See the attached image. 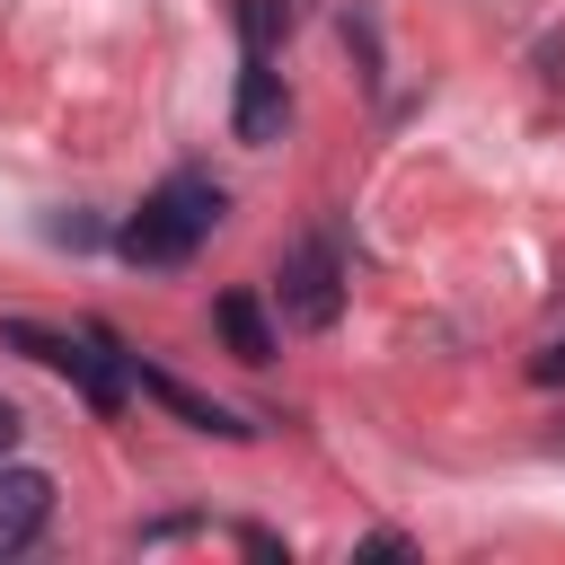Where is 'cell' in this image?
I'll use <instances>...</instances> for the list:
<instances>
[{
    "instance_id": "cell-8",
    "label": "cell",
    "mask_w": 565,
    "mask_h": 565,
    "mask_svg": "<svg viewBox=\"0 0 565 565\" xmlns=\"http://www.w3.org/2000/svg\"><path fill=\"white\" fill-rule=\"evenodd\" d=\"M230 18H238V44L247 53H282L291 26L309 18V0H230Z\"/></svg>"
},
{
    "instance_id": "cell-6",
    "label": "cell",
    "mask_w": 565,
    "mask_h": 565,
    "mask_svg": "<svg viewBox=\"0 0 565 565\" xmlns=\"http://www.w3.org/2000/svg\"><path fill=\"white\" fill-rule=\"evenodd\" d=\"M124 371H132V388H141V397H159V406H168L177 424H194V433H221V441H247V424H238L230 406H212V397H194V388H185V380H168L159 362H141V353H124Z\"/></svg>"
},
{
    "instance_id": "cell-4",
    "label": "cell",
    "mask_w": 565,
    "mask_h": 565,
    "mask_svg": "<svg viewBox=\"0 0 565 565\" xmlns=\"http://www.w3.org/2000/svg\"><path fill=\"white\" fill-rule=\"evenodd\" d=\"M230 132H238L247 150H274V141L291 132V88H282V71H274V53H247L238 97H230Z\"/></svg>"
},
{
    "instance_id": "cell-7",
    "label": "cell",
    "mask_w": 565,
    "mask_h": 565,
    "mask_svg": "<svg viewBox=\"0 0 565 565\" xmlns=\"http://www.w3.org/2000/svg\"><path fill=\"white\" fill-rule=\"evenodd\" d=\"M212 327H221V344H230L238 362H274V318H265L256 291H221V300H212Z\"/></svg>"
},
{
    "instance_id": "cell-5",
    "label": "cell",
    "mask_w": 565,
    "mask_h": 565,
    "mask_svg": "<svg viewBox=\"0 0 565 565\" xmlns=\"http://www.w3.org/2000/svg\"><path fill=\"white\" fill-rule=\"evenodd\" d=\"M44 521H53V477L0 459V556H26L44 539Z\"/></svg>"
},
{
    "instance_id": "cell-9",
    "label": "cell",
    "mask_w": 565,
    "mask_h": 565,
    "mask_svg": "<svg viewBox=\"0 0 565 565\" xmlns=\"http://www.w3.org/2000/svg\"><path fill=\"white\" fill-rule=\"evenodd\" d=\"M353 556H415V539L406 530H371V539H353Z\"/></svg>"
},
{
    "instance_id": "cell-11",
    "label": "cell",
    "mask_w": 565,
    "mask_h": 565,
    "mask_svg": "<svg viewBox=\"0 0 565 565\" xmlns=\"http://www.w3.org/2000/svg\"><path fill=\"white\" fill-rule=\"evenodd\" d=\"M530 380H565V344H547V353L530 362Z\"/></svg>"
},
{
    "instance_id": "cell-1",
    "label": "cell",
    "mask_w": 565,
    "mask_h": 565,
    "mask_svg": "<svg viewBox=\"0 0 565 565\" xmlns=\"http://www.w3.org/2000/svg\"><path fill=\"white\" fill-rule=\"evenodd\" d=\"M221 212H230V194L203 177V168H177V177H159L150 194H141V212L115 230V256L124 265H185L212 230H221Z\"/></svg>"
},
{
    "instance_id": "cell-3",
    "label": "cell",
    "mask_w": 565,
    "mask_h": 565,
    "mask_svg": "<svg viewBox=\"0 0 565 565\" xmlns=\"http://www.w3.org/2000/svg\"><path fill=\"white\" fill-rule=\"evenodd\" d=\"M274 300H282V327L327 335V327L344 318V247H335L327 230L291 238V247H282V265H274Z\"/></svg>"
},
{
    "instance_id": "cell-2",
    "label": "cell",
    "mask_w": 565,
    "mask_h": 565,
    "mask_svg": "<svg viewBox=\"0 0 565 565\" xmlns=\"http://www.w3.org/2000/svg\"><path fill=\"white\" fill-rule=\"evenodd\" d=\"M0 344H9V353H35L44 371H62V380L88 397V415H124V397H132L124 344H115L106 327H35V318H0Z\"/></svg>"
},
{
    "instance_id": "cell-10",
    "label": "cell",
    "mask_w": 565,
    "mask_h": 565,
    "mask_svg": "<svg viewBox=\"0 0 565 565\" xmlns=\"http://www.w3.org/2000/svg\"><path fill=\"white\" fill-rule=\"evenodd\" d=\"M18 433H26V415H18V406H9V397H0V459H9V450H18Z\"/></svg>"
}]
</instances>
